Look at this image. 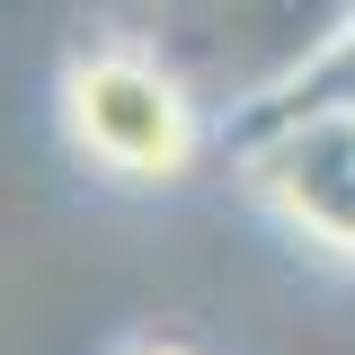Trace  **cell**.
<instances>
[{"mask_svg": "<svg viewBox=\"0 0 355 355\" xmlns=\"http://www.w3.org/2000/svg\"><path fill=\"white\" fill-rule=\"evenodd\" d=\"M125 355H196V347H187V338H133Z\"/></svg>", "mask_w": 355, "mask_h": 355, "instance_id": "cell-3", "label": "cell"}, {"mask_svg": "<svg viewBox=\"0 0 355 355\" xmlns=\"http://www.w3.org/2000/svg\"><path fill=\"white\" fill-rule=\"evenodd\" d=\"M258 196L275 205V222L329 249V258H355V98L338 107H311L302 125H284L258 160Z\"/></svg>", "mask_w": 355, "mask_h": 355, "instance_id": "cell-2", "label": "cell"}, {"mask_svg": "<svg viewBox=\"0 0 355 355\" xmlns=\"http://www.w3.org/2000/svg\"><path fill=\"white\" fill-rule=\"evenodd\" d=\"M62 133L98 178L116 187H187L205 160V116L169 62L133 53V44H89L62 62Z\"/></svg>", "mask_w": 355, "mask_h": 355, "instance_id": "cell-1", "label": "cell"}]
</instances>
